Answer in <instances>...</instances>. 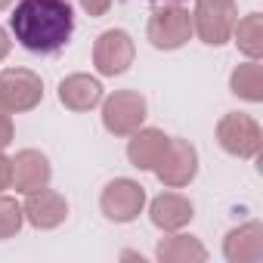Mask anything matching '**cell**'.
I'll return each mask as SVG.
<instances>
[{
	"label": "cell",
	"instance_id": "cell-8",
	"mask_svg": "<svg viewBox=\"0 0 263 263\" xmlns=\"http://www.w3.org/2000/svg\"><path fill=\"white\" fill-rule=\"evenodd\" d=\"M137 59V44L124 28H108L93 41V68L102 78L124 74Z\"/></svg>",
	"mask_w": 263,
	"mask_h": 263
},
{
	"label": "cell",
	"instance_id": "cell-19",
	"mask_svg": "<svg viewBox=\"0 0 263 263\" xmlns=\"http://www.w3.org/2000/svg\"><path fill=\"white\" fill-rule=\"evenodd\" d=\"M22 223H25L22 204L16 198H10V195H0V241L16 238L22 232Z\"/></svg>",
	"mask_w": 263,
	"mask_h": 263
},
{
	"label": "cell",
	"instance_id": "cell-17",
	"mask_svg": "<svg viewBox=\"0 0 263 263\" xmlns=\"http://www.w3.org/2000/svg\"><path fill=\"white\" fill-rule=\"evenodd\" d=\"M229 90L245 102H263V65H260V59L241 62L229 74Z\"/></svg>",
	"mask_w": 263,
	"mask_h": 263
},
{
	"label": "cell",
	"instance_id": "cell-15",
	"mask_svg": "<svg viewBox=\"0 0 263 263\" xmlns=\"http://www.w3.org/2000/svg\"><path fill=\"white\" fill-rule=\"evenodd\" d=\"M102 96H105V90H102L99 78H90L84 71H74L59 81V102L68 111H93L102 102Z\"/></svg>",
	"mask_w": 263,
	"mask_h": 263
},
{
	"label": "cell",
	"instance_id": "cell-13",
	"mask_svg": "<svg viewBox=\"0 0 263 263\" xmlns=\"http://www.w3.org/2000/svg\"><path fill=\"white\" fill-rule=\"evenodd\" d=\"M192 217H195V204L180 192H161L149 201V220L161 232H177L189 226Z\"/></svg>",
	"mask_w": 263,
	"mask_h": 263
},
{
	"label": "cell",
	"instance_id": "cell-23",
	"mask_svg": "<svg viewBox=\"0 0 263 263\" xmlns=\"http://www.w3.org/2000/svg\"><path fill=\"white\" fill-rule=\"evenodd\" d=\"M10 50H13V41H10L7 28L0 25V59H7V56H10Z\"/></svg>",
	"mask_w": 263,
	"mask_h": 263
},
{
	"label": "cell",
	"instance_id": "cell-25",
	"mask_svg": "<svg viewBox=\"0 0 263 263\" xmlns=\"http://www.w3.org/2000/svg\"><path fill=\"white\" fill-rule=\"evenodd\" d=\"M161 4H183V0H161Z\"/></svg>",
	"mask_w": 263,
	"mask_h": 263
},
{
	"label": "cell",
	"instance_id": "cell-12",
	"mask_svg": "<svg viewBox=\"0 0 263 263\" xmlns=\"http://www.w3.org/2000/svg\"><path fill=\"white\" fill-rule=\"evenodd\" d=\"M171 146V137L158 127H140L130 134V143H127V161L134 164L137 171H155L164 158Z\"/></svg>",
	"mask_w": 263,
	"mask_h": 263
},
{
	"label": "cell",
	"instance_id": "cell-3",
	"mask_svg": "<svg viewBox=\"0 0 263 263\" xmlns=\"http://www.w3.org/2000/svg\"><path fill=\"white\" fill-rule=\"evenodd\" d=\"M235 19H238L235 0H195L192 34H198V41L208 47H223L232 37Z\"/></svg>",
	"mask_w": 263,
	"mask_h": 263
},
{
	"label": "cell",
	"instance_id": "cell-10",
	"mask_svg": "<svg viewBox=\"0 0 263 263\" xmlns=\"http://www.w3.org/2000/svg\"><path fill=\"white\" fill-rule=\"evenodd\" d=\"M22 214H25V223L47 232V229H56L68 220V201H65L62 192L44 186V189H34V192L25 195Z\"/></svg>",
	"mask_w": 263,
	"mask_h": 263
},
{
	"label": "cell",
	"instance_id": "cell-1",
	"mask_svg": "<svg viewBox=\"0 0 263 263\" xmlns=\"http://www.w3.org/2000/svg\"><path fill=\"white\" fill-rule=\"evenodd\" d=\"M10 31L19 47L37 56H53L68 47L74 34V10L68 0H19Z\"/></svg>",
	"mask_w": 263,
	"mask_h": 263
},
{
	"label": "cell",
	"instance_id": "cell-7",
	"mask_svg": "<svg viewBox=\"0 0 263 263\" xmlns=\"http://www.w3.org/2000/svg\"><path fill=\"white\" fill-rule=\"evenodd\" d=\"M44 102V81L31 68H7L0 71V105L10 115L31 111Z\"/></svg>",
	"mask_w": 263,
	"mask_h": 263
},
{
	"label": "cell",
	"instance_id": "cell-20",
	"mask_svg": "<svg viewBox=\"0 0 263 263\" xmlns=\"http://www.w3.org/2000/svg\"><path fill=\"white\" fill-rule=\"evenodd\" d=\"M13 137H16V127H13V118H10V111L0 105V149H7L10 143H13Z\"/></svg>",
	"mask_w": 263,
	"mask_h": 263
},
{
	"label": "cell",
	"instance_id": "cell-6",
	"mask_svg": "<svg viewBox=\"0 0 263 263\" xmlns=\"http://www.w3.org/2000/svg\"><path fill=\"white\" fill-rule=\"evenodd\" d=\"M143 208H146V189L130 177H115L111 183H105L99 195V211L111 223H134L143 214Z\"/></svg>",
	"mask_w": 263,
	"mask_h": 263
},
{
	"label": "cell",
	"instance_id": "cell-9",
	"mask_svg": "<svg viewBox=\"0 0 263 263\" xmlns=\"http://www.w3.org/2000/svg\"><path fill=\"white\" fill-rule=\"evenodd\" d=\"M164 189H183L195 180L198 174V149L189 143V140H180V137H171V146L161 158V164L152 171Z\"/></svg>",
	"mask_w": 263,
	"mask_h": 263
},
{
	"label": "cell",
	"instance_id": "cell-2",
	"mask_svg": "<svg viewBox=\"0 0 263 263\" xmlns=\"http://www.w3.org/2000/svg\"><path fill=\"white\" fill-rule=\"evenodd\" d=\"M146 37L155 50H180L192 37V13L183 4H158L149 16Z\"/></svg>",
	"mask_w": 263,
	"mask_h": 263
},
{
	"label": "cell",
	"instance_id": "cell-16",
	"mask_svg": "<svg viewBox=\"0 0 263 263\" xmlns=\"http://www.w3.org/2000/svg\"><path fill=\"white\" fill-rule=\"evenodd\" d=\"M155 257L161 263H204L208 260V248L195 238V235H183L180 229L177 232H167L158 248H155Z\"/></svg>",
	"mask_w": 263,
	"mask_h": 263
},
{
	"label": "cell",
	"instance_id": "cell-14",
	"mask_svg": "<svg viewBox=\"0 0 263 263\" xmlns=\"http://www.w3.org/2000/svg\"><path fill=\"white\" fill-rule=\"evenodd\" d=\"M223 257L229 263H260L263 260V223L248 220L229 229L223 238Z\"/></svg>",
	"mask_w": 263,
	"mask_h": 263
},
{
	"label": "cell",
	"instance_id": "cell-18",
	"mask_svg": "<svg viewBox=\"0 0 263 263\" xmlns=\"http://www.w3.org/2000/svg\"><path fill=\"white\" fill-rule=\"evenodd\" d=\"M229 41H235V47L248 59H260L263 56V16L248 13L245 19H235V28H232Z\"/></svg>",
	"mask_w": 263,
	"mask_h": 263
},
{
	"label": "cell",
	"instance_id": "cell-24",
	"mask_svg": "<svg viewBox=\"0 0 263 263\" xmlns=\"http://www.w3.org/2000/svg\"><path fill=\"white\" fill-rule=\"evenodd\" d=\"M10 4H13V0H0V13H4V10H7Z\"/></svg>",
	"mask_w": 263,
	"mask_h": 263
},
{
	"label": "cell",
	"instance_id": "cell-11",
	"mask_svg": "<svg viewBox=\"0 0 263 263\" xmlns=\"http://www.w3.org/2000/svg\"><path fill=\"white\" fill-rule=\"evenodd\" d=\"M53 180V164L41 149H19L13 158V189L28 195L34 189L50 186Z\"/></svg>",
	"mask_w": 263,
	"mask_h": 263
},
{
	"label": "cell",
	"instance_id": "cell-21",
	"mask_svg": "<svg viewBox=\"0 0 263 263\" xmlns=\"http://www.w3.org/2000/svg\"><path fill=\"white\" fill-rule=\"evenodd\" d=\"M78 4L90 19H99V16H105L111 10V0H78Z\"/></svg>",
	"mask_w": 263,
	"mask_h": 263
},
{
	"label": "cell",
	"instance_id": "cell-22",
	"mask_svg": "<svg viewBox=\"0 0 263 263\" xmlns=\"http://www.w3.org/2000/svg\"><path fill=\"white\" fill-rule=\"evenodd\" d=\"M13 186V158H7V152L0 149V192Z\"/></svg>",
	"mask_w": 263,
	"mask_h": 263
},
{
	"label": "cell",
	"instance_id": "cell-4",
	"mask_svg": "<svg viewBox=\"0 0 263 263\" xmlns=\"http://www.w3.org/2000/svg\"><path fill=\"white\" fill-rule=\"evenodd\" d=\"M102 127L111 137H130L143 127L149 115V102L140 90H115L111 96H102Z\"/></svg>",
	"mask_w": 263,
	"mask_h": 263
},
{
	"label": "cell",
	"instance_id": "cell-5",
	"mask_svg": "<svg viewBox=\"0 0 263 263\" xmlns=\"http://www.w3.org/2000/svg\"><path fill=\"white\" fill-rule=\"evenodd\" d=\"M217 143L232 158H257L263 149V130L245 111H226L217 121Z\"/></svg>",
	"mask_w": 263,
	"mask_h": 263
}]
</instances>
